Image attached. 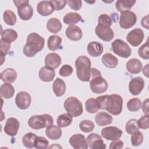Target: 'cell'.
I'll return each mask as SVG.
<instances>
[{"label": "cell", "mask_w": 149, "mask_h": 149, "mask_svg": "<svg viewBox=\"0 0 149 149\" xmlns=\"http://www.w3.org/2000/svg\"><path fill=\"white\" fill-rule=\"evenodd\" d=\"M148 64H147L143 69V73L147 77H148Z\"/></svg>", "instance_id": "54"}, {"label": "cell", "mask_w": 149, "mask_h": 149, "mask_svg": "<svg viewBox=\"0 0 149 149\" xmlns=\"http://www.w3.org/2000/svg\"><path fill=\"white\" fill-rule=\"evenodd\" d=\"M131 143L132 146L134 147L141 145L143 141V135L141 132L136 131L132 134Z\"/></svg>", "instance_id": "43"}, {"label": "cell", "mask_w": 149, "mask_h": 149, "mask_svg": "<svg viewBox=\"0 0 149 149\" xmlns=\"http://www.w3.org/2000/svg\"><path fill=\"white\" fill-rule=\"evenodd\" d=\"M138 54L143 59H149V46L148 41L139 47L138 49Z\"/></svg>", "instance_id": "45"}, {"label": "cell", "mask_w": 149, "mask_h": 149, "mask_svg": "<svg viewBox=\"0 0 149 149\" xmlns=\"http://www.w3.org/2000/svg\"><path fill=\"white\" fill-rule=\"evenodd\" d=\"M80 130L84 133L91 132L94 129V123L90 120H83L79 124Z\"/></svg>", "instance_id": "42"}, {"label": "cell", "mask_w": 149, "mask_h": 149, "mask_svg": "<svg viewBox=\"0 0 149 149\" xmlns=\"http://www.w3.org/2000/svg\"><path fill=\"white\" fill-rule=\"evenodd\" d=\"M62 43V38L56 35L51 36L47 41V46L51 51H56L60 48Z\"/></svg>", "instance_id": "32"}, {"label": "cell", "mask_w": 149, "mask_h": 149, "mask_svg": "<svg viewBox=\"0 0 149 149\" xmlns=\"http://www.w3.org/2000/svg\"><path fill=\"white\" fill-rule=\"evenodd\" d=\"M19 122L15 118H9L7 119L5 126L4 132L10 136H15L17 134L19 129Z\"/></svg>", "instance_id": "17"}, {"label": "cell", "mask_w": 149, "mask_h": 149, "mask_svg": "<svg viewBox=\"0 0 149 149\" xmlns=\"http://www.w3.org/2000/svg\"><path fill=\"white\" fill-rule=\"evenodd\" d=\"M45 44L44 38L36 33L29 34L26 39L23 51L24 54L27 57H33L36 54L41 51Z\"/></svg>", "instance_id": "2"}, {"label": "cell", "mask_w": 149, "mask_h": 149, "mask_svg": "<svg viewBox=\"0 0 149 149\" xmlns=\"http://www.w3.org/2000/svg\"><path fill=\"white\" fill-rule=\"evenodd\" d=\"M15 93V88L10 83H5L1 86V96L5 99H9L13 97Z\"/></svg>", "instance_id": "30"}, {"label": "cell", "mask_w": 149, "mask_h": 149, "mask_svg": "<svg viewBox=\"0 0 149 149\" xmlns=\"http://www.w3.org/2000/svg\"><path fill=\"white\" fill-rule=\"evenodd\" d=\"M45 134L51 140H55L61 138L62 136V130L59 126L50 125L45 129Z\"/></svg>", "instance_id": "25"}, {"label": "cell", "mask_w": 149, "mask_h": 149, "mask_svg": "<svg viewBox=\"0 0 149 149\" xmlns=\"http://www.w3.org/2000/svg\"><path fill=\"white\" fill-rule=\"evenodd\" d=\"M144 87V81L141 77L133 78L129 84V90L133 95H139Z\"/></svg>", "instance_id": "16"}, {"label": "cell", "mask_w": 149, "mask_h": 149, "mask_svg": "<svg viewBox=\"0 0 149 149\" xmlns=\"http://www.w3.org/2000/svg\"><path fill=\"white\" fill-rule=\"evenodd\" d=\"M137 22V16L130 10L121 12L119 19V25L123 29H128L133 27Z\"/></svg>", "instance_id": "9"}, {"label": "cell", "mask_w": 149, "mask_h": 149, "mask_svg": "<svg viewBox=\"0 0 149 149\" xmlns=\"http://www.w3.org/2000/svg\"><path fill=\"white\" fill-rule=\"evenodd\" d=\"M54 119L49 114L36 115L31 116L28 120V125L30 127L35 130H38L53 125Z\"/></svg>", "instance_id": "5"}, {"label": "cell", "mask_w": 149, "mask_h": 149, "mask_svg": "<svg viewBox=\"0 0 149 149\" xmlns=\"http://www.w3.org/2000/svg\"><path fill=\"white\" fill-rule=\"evenodd\" d=\"M63 106L66 111L73 117H77L83 112L81 102L74 97L68 98L65 101Z\"/></svg>", "instance_id": "6"}, {"label": "cell", "mask_w": 149, "mask_h": 149, "mask_svg": "<svg viewBox=\"0 0 149 149\" xmlns=\"http://www.w3.org/2000/svg\"><path fill=\"white\" fill-rule=\"evenodd\" d=\"M73 68L69 65H63L59 69V73L62 77H68L73 73Z\"/></svg>", "instance_id": "46"}, {"label": "cell", "mask_w": 149, "mask_h": 149, "mask_svg": "<svg viewBox=\"0 0 149 149\" xmlns=\"http://www.w3.org/2000/svg\"><path fill=\"white\" fill-rule=\"evenodd\" d=\"M142 110L146 115H148V99H146L143 101Z\"/></svg>", "instance_id": "52"}, {"label": "cell", "mask_w": 149, "mask_h": 149, "mask_svg": "<svg viewBox=\"0 0 149 149\" xmlns=\"http://www.w3.org/2000/svg\"><path fill=\"white\" fill-rule=\"evenodd\" d=\"M95 33L98 37L104 41H110L114 37L113 31L110 27L99 24L95 29Z\"/></svg>", "instance_id": "11"}, {"label": "cell", "mask_w": 149, "mask_h": 149, "mask_svg": "<svg viewBox=\"0 0 149 149\" xmlns=\"http://www.w3.org/2000/svg\"><path fill=\"white\" fill-rule=\"evenodd\" d=\"M1 77L2 80L5 83H13L16 79L17 72L12 68H7L1 73Z\"/></svg>", "instance_id": "28"}, {"label": "cell", "mask_w": 149, "mask_h": 149, "mask_svg": "<svg viewBox=\"0 0 149 149\" xmlns=\"http://www.w3.org/2000/svg\"><path fill=\"white\" fill-rule=\"evenodd\" d=\"M104 48L102 45L97 41H92L88 44L87 51L88 54L93 57H97L102 54Z\"/></svg>", "instance_id": "21"}, {"label": "cell", "mask_w": 149, "mask_h": 149, "mask_svg": "<svg viewBox=\"0 0 149 149\" xmlns=\"http://www.w3.org/2000/svg\"><path fill=\"white\" fill-rule=\"evenodd\" d=\"M81 20H82L81 16L79 13L75 12L68 13L63 18V22L69 25H74Z\"/></svg>", "instance_id": "31"}, {"label": "cell", "mask_w": 149, "mask_h": 149, "mask_svg": "<svg viewBox=\"0 0 149 149\" xmlns=\"http://www.w3.org/2000/svg\"><path fill=\"white\" fill-rule=\"evenodd\" d=\"M17 38V33L13 29H7L4 30L1 34V39L10 43L15 41Z\"/></svg>", "instance_id": "35"}, {"label": "cell", "mask_w": 149, "mask_h": 149, "mask_svg": "<svg viewBox=\"0 0 149 149\" xmlns=\"http://www.w3.org/2000/svg\"><path fill=\"white\" fill-rule=\"evenodd\" d=\"M75 66L78 79L82 81H90L91 69L90 59L84 55L79 56L75 61Z\"/></svg>", "instance_id": "3"}, {"label": "cell", "mask_w": 149, "mask_h": 149, "mask_svg": "<svg viewBox=\"0 0 149 149\" xmlns=\"http://www.w3.org/2000/svg\"><path fill=\"white\" fill-rule=\"evenodd\" d=\"M143 31L139 28L134 29L130 31L126 36V40L133 47L139 46L144 39Z\"/></svg>", "instance_id": "12"}, {"label": "cell", "mask_w": 149, "mask_h": 149, "mask_svg": "<svg viewBox=\"0 0 149 149\" xmlns=\"http://www.w3.org/2000/svg\"><path fill=\"white\" fill-rule=\"evenodd\" d=\"M123 147V142L119 139L113 140L110 143L109 148L110 149H114V148H122Z\"/></svg>", "instance_id": "51"}, {"label": "cell", "mask_w": 149, "mask_h": 149, "mask_svg": "<svg viewBox=\"0 0 149 149\" xmlns=\"http://www.w3.org/2000/svg\"><path fill=\"white\" fill-rule=\"evenodd\" d=\"M3 19L5 23L9 26H13L16 22V16L10 10H6L3 12Z\"/></svg>", "instance_id": "38"}, {"label": "cell", "mask_w": 149, "mask_h": 149, "mask_svg": "<svg viewBox=\"0 0 149 149\" xmlns=\"http://www.w3.org/2000/svg\"><path fill=\"white\" fill-rule=\"evenodd\" d=\"M98 24L110 27L112 25V20L107 14H102L98 17Z\"/></svg>", "instance_id": "48"}, {"label": "cell", "mask_w": 149, "mask_h": 149, "mask_svg": "<svg viewBox=\"0 0 149 149\" xmlns=\"http://www.w3.org/2000/svg\"><path fill=\"white\" fill-rule=\"evenodd\" d=\"M142 67V63L137 58H132L129 59L126 65L127 70L132 74L139 73L141 71Z\"/></svg>", "instance_id": "22"}, {"label": "cell", "mask_w": 149, "mask_h": 149, "mask_svg": "<svg viewBox=\"0 0 149 149\" xmlns=\"http://www.w3.org/2000/svg\"><path fill=\"white\" fill-rule=\"evenodd\" d=\"M90 81V89L95 94L104 93L108 89L107 81L101 76V72L95 68L91 69V79Z\"/></svg>", "instance_id": "4"}, {"label": "cell", "mask_w": 149, "mask_h": 149, "mask_svg": "<svg viewBox=\"0 0 149 149\" xmlns=\"http://www.w3.org/2000/svg\"><path fill=\"white\" fill-rule=\"evenodd\" d=\"M85 108L86 111L90 113H96L100 109L96 99L91 98L86 100L85 102Z\"/></svg>", "instance_id": "37"}, {"label": "cell", "mask_w": 149, "mask_h": 149, "mask_svg": "<svg viewBox=\"0 0 149 149\" xmlns=\"http://www.w3.org/2000/svg\"><path fill=\"white\" fill-rule=\"evenodd\" d=\"M38 75L41 80L44 82H49L54 79L55 72L54 69L43 66L40 69Z\"/></svg>", "instance_id": "23"}, {"label": "cell", "mask_w": 149, "mask_h": 149, "mask_svg": "<svg viewBox=\"0 0 149 149\" xmlns=\"http://www.w3.org/2000/svg\"><path fill=\"white\" fill-rule=\"evenodd\" d=\"M48 145H49V142L46 138L41 136L37 137L35 141V143H34L35 148L38 149L47 148L48 147Z\"/></svg>", "instance_id": "44"}, {"label": "cell", "mask_w": 149, "mask_h": 149, "mask_svg": "<svg viewBox=\"0 0 149 149\" xmlns=\"http://www.w3.org/2000/svg\"><path fill=\"white\" fill-rule=\"evenodd\" d=\"M73 121V116L68 113L60 115L56 120L57 125L60 127H65L69 126Z\"/></svg>", "instance_id": "34"}, {"label": "cell", "mask_w": 149, "mask_h": 149, "mask_svg": "<svg viewBox=\"0 0 149 149\" xmlns=\"http://www.w3.org/2000/svg\"><path fill=\"white\" fill-rule=\"evenodd\" d=\"M101 135L108 140H116L119 139L122 135V131L115 126H108L103 128L101 131Z\"/></svg>", "instance_id": "10"}, {"label": "cell", "mask_w": 149, "mask_h": 149, "mask_svg": "<svg viewBox=\"0 0 149 149\" xmlns=\"http://www.w3.org/2000/svg\"><path fill=\"white\" fill-rule=\"evenodd\" d=\"M61 56L56 53H49L45 58V66L52 69L57 68L61 65Z\"/></svg>", "instance_id": "20"}, {"label": "cell", "mask_w": 149, "mask_h": 149, "mask_svg": "<svg viewBox=\"0 0 149 149\" xmlns=\"http://www.w3.org/2000/svg\"><path fill=\"white\" fill-rule=\"evenodd\" d=\"M47 28L51 33L56 34L62 29V24L59 19L52 17L48 20Z\"/></svg>", "instance_id": "29"}, {"label": "cell", "mask_w": 149, "mask_h": 149, "mask_svg": "<svg viewBox=\"0 0 149 149\" xmlns=\"http://www.w3.org/2000/svg\"><path fill=\"white\" fill-rule=\"evenodd\" d=\"M141 106V100L137 98H133L128 101L127 107L129 111L131 112H136L139 111Z\"/></svg>", "instance_id": "39"}, {"label": "cell", "mask_w": 149, "mask_h": 149, "mask_svg": "<svg viewBox=\"0 0 149 149\" xmlns=\"http://www.w3.org/2000/svg\"><path fill=\"white\" fill-rule=\"evenodd\" d=\"M31 102L30 95L26 91H20L15 98V102L17 107L20 109H27Z\"/></svg>", "instance_id": "14"}, {"label": "cell", "mask_w": 149, "mask_h": 149, "mask_svg": "<svg viewBox=\"0 0 149 149\" xmlns=\"http://www.w3.org/2000/svg\"><path fill=\"white\" fill-rule=\"evenodd\" d=\"M86 141L88 147L92 149H105L106 148V145L101 137L97 133L90 134L86 138Z\"/></svg>", "instance_id": "13"}, {"label": "cell", "mask_w": 149, "mask_h": 149, "mask_svg": "<svg viewBox=\"0 0 149 149\" xmlns=\"http://www.w3.org/2000/svg\"><path fill=\"white\" fill-rule=\"evenodd\" d=\"M102 62L108 68H115L118 64V59L111 53H105L102 56Z\"/></svg>", "instance_id": "27"}, {"label": "cell", "mask_w": 149, "mask_h": 149, "mask_svg": "<svg viewBox=\"0 0 149 149\" xmlns=\"http://www.w3.org/2000/svg\"><path fill=\"white\" fill-rule=\"evenodd\" d=\"M141 24L142 25V26L144 28H146V29H149V26H148V16L146 15L145 16H144L141 20Z\"/></svg>", "instance_id": "53"}, {"label": "cell", "mask_w": 149, "mask_h": 149, "mask_svg": "<svg viewBox=\"0 0 149 149\" xmlns=\"http://www.w3.org/2000/svg\"><path fill=\"white\" fill-rule=\"evenodd\" d=\"M112 116L105 112H100L95 116V121L100 126L110 125L112 123Z\"/></svg>", "instance_id": "24"}, {"label": "cell", "mask_w": 149, "mask_h": 149, "mask_svg": "<svg viewBox=\"0 0 149 149\" xmlns=\"http://www.w3.org/2000/svg\"><path fill=\"white\" fill-rule=\"evenodd\" d=\"M37 135L33 133H27L22 138V143L23 145L29 148L34 147V143L37 138Z\"/></svg>", "instance_id": "36"}, {"label": "cell", "mask_w": 149, "mask_h": 149, "mask_svg": "<svg viewBox=\"0 0 149 149\" xmlns=\"http://www.w3.org/2000/svg\"><path fill=\"white\" fill-rule=\"evenodd\" d=\"M37 10L40 15L47 16L52 14L54 9L50 1H42L37 4Z\"/></svg>", "instance_id": "19"}, {"label": "cell", "mask_w": 149, "mask_h": 149, "mask_svg": "<svg viewBox=\"0 0 149 149\" xmlns=\"http://www.w3.org/2000/svg\"><path fill=\"white\" fill-rule=\"evenodd\" d=\"M139 127L138 126V121L136 119H132L127 121L125 126V129L128 134H132L134 132L137 131Z\"/></svg>", "instance_id": "41"}, {"label": "cell", "mask_w": 149, "mask_h": 149, "mask_svg": "<svg viewBox=\"0 0 149 149\" xmlns=\"http://www.w3.org/2000/svg\"><path fill=\"white\" fill-rule=\"evenodd\" d=\"M51 4L52 5L54 10H62L67 3L66 1L65 0H61V1H56V0H52L50 1Z\"/></svg>", "instance_id": "49"}, {"label": "cell", "mask_w": 149, "mask_h": 149, "mask_svg": "<svg viewBox=\"0 0 149 149\" xmlns=\"http://www.w3.org/2000/svg\"><path fill=\"white\" fill-rule=\"evenodd\" d=\"M66 2L69 6L74 10H79L80 9L82 6L81 1H66Z\"/></svg>", "instance_id": "50"}, {"label": "cell", "mask_w": 149, "mask_h": 149, "mask_svg": "<svg viewBox=\"0 0 149 149\" xmlns=\"http://www.w3.org/2000/svg\"><path fill=\"white\" fill-rule=\"evenodd\" d=\"M96 101L100 109H105L113 115H118L122 111L123 99L118 94L99 96Z\"/></svg>", "instance_id": "1"}, {"label": "cell", "mask_w": 149, "mask_h": 149, "mask_svg": "<svg viewBox=\"0 0 149 149\" xmlns=\"http://www.w3.org/2000/svg\"><path fill=\"white\" fill-rule=\"evenodd\" d=\"M52 88L56 96H62L66 91V84L65 81L61 78L57 77L52 84Z\"/></svg>", "instance_id": "26"}, {"label": "cell", "mask_w": 149, "mask_h": 149, "mask_svg": "<svg viewBox=\"0 0 149 149\" xmlns=\"http://www.w3.org/2000/svg\"><path fill=\"white\" fill-rule=\"evenodd\" d=\"M136 1H117L115 3L116 9L120 12L129 10L136 3Z\"/></svg>", "instance_id": "33"}, {"label": "cell", "mask_w": 149, "mask_h": 149, "mask_svg": "<svg viewBox=\"0 0 149 149\" xmlns=\"http://www.w3.org/2000/svg\"><path fill=\"white\" fill-rule=\"evenodd\" d=\"M113 52L120 57L127 58L132 53V49L129 45L120 39H116L112 42Z\"/></svg>", "instance_id": "8"}, {"label": "cell", "mask_w": 149, "mask_h": 149, "mask_svg": "<svg viewBox=\"0 0 149 149\" xmlns=\"http://www.w3.org/2000/svg\"><path fill=\"white\" fill-rule=\"evenodd\" d=\"M65 34L66 37L72 41H77L80 40L83 37L82 31L76 25H70L66 30Z\"/></svg>", "instance_id": "18"}, {"label": "cell", "mask_w": 149, "mask_h": 149, "mask_svg": "<svg viewBox=\"0 0 149 149\" xmlns=\"http://www.w3.org/2000/svg\"><path fill=\"white\" fill-rule=\"evenodd\" d=\"M139 127L142 129H147L149 128V116L145 115L141 116L138 120Z\"/></svg>", "instance_id": "47"}, {"label": "cell", "mask_w": 149, "mask_h": 149, "mask_svg": "<svg viewBox=\"0 0 149 149\" xmlns=\"http://www.w3.org/2000/svg\"><path fill=\"white\" fill-rule=\"evenodd\" d=\"M70 145L74 149H87L88 145L84 135L75 134L72 135L69 140Z\"/></svg>", "instance_id": "15"}, {"label": "cell", "mask_w": 149, "mask_h": 149, "mask_svg": "<svg viewBox=\"0 0 149 149\" xmlns=\"http://www.w3.org/2000/svg\"><path fill=\"white\" fill-rule=\"evenodd\" d=\"M17 9L20 18L23 20H28L31 18L33 15V9L29 4V1H13Z\"/></svg>", "instance_id": "7"}, {"label": "cell", "mask_w": 149, "mask_h": 149, "mask_svg": "<svg viewBox=\"0 0 149 149\" xmlns=\"http://www.w3.org/2000/svg\"><path fill=\"white\" fill-rule=\"evenodd\" d=\"M0 52L1 56V65H2L3 61H5V56L8 53L10 48V43L7 42L1 38L0 40Z\"/></svg>", "instance_id": "40"}]
</instances>
